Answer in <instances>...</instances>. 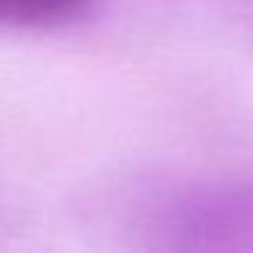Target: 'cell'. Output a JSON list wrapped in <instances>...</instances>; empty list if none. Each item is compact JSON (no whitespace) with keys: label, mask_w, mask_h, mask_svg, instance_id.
<instances>
[{"label":"cell","mask_w":253,"mask_h":253,"mask_svg":"<svg viewBox=\"0 0 253 253\" xmlns=\"http://www.w3.org/2000/svg\"><path fill=\"white\" fill-rule=\"evenodd\" d=\"M134 235L155 250H253V179H194L131 203Z\"/></svg>","instance_id":"1"},{"label":"cell","mask_w":253,"mask_h":253,"mask_svg":"<svg viewBox=\"0 0 253 253\" xmlns=\"http://www.w3.org/2000/svg\"><path fill=\"white\" fill-rule=\"evenodd\" d=\"M98 0H0V27L54 30L86 18Z\"/></svg>","instance_id":"2"}]
</instances>
